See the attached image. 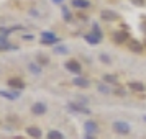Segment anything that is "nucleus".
Segmentation results:
<instances>
[{
	"label": "nucleus",
	"instance_id": "nucleus-1",
	"mask_svg": "<svg viewBox=\"0 0 146 139\" xmlns=\"http://www.w3.org/2000/svg\"><path fill=\"white\" fill-rule=\"evenodd\" d=\"M113 128H115L117 132H121V134H128V132H130V126H128V123H125V121H117V123L113 125Z\"/></svg>",
	"mask_w": 146,
	"mask_h": 139
},
{
	"label": "nucleus",
	"instance_id": "nucleus-2",
	"mask_svg": "<svg viewBox=\"0 0 146 139\" xmlns=\"http://www.w3.org/2000/svg\"><path fill=\"white\" fill-rule=\"evenodd\" d=\"M66 67H67V70H71V72H74V74L80 72V64L77 61H69V62H66Z\"/></svg>",
	"mask_w": 146,
	"mask_h": 139
},
{
	"label": "nucleus",
	"instance_id": "nucleus-3",
	"mask_svg": "<svg viewBox=\"0 0 146 139\" xmlns=\"http://www.w3.org/2000/svg\"><path fill=\"white\" fill-rule=\"evenodd\" d=\"M58 38H56V34L53 33H43V44H53L56 43Z\"/></svg>",
	"mask_w": 146,
	"mask_h": 139
},
{
	"label": "nucleus",
	"instance_id": "nucleus-4",
	"mask_svg": "<svg viewBox=\"0 0 146 139\" xmlns=\"http://www.w3.org/2000/svg\"><path fill=\"white\" fill-rule=\"evenodd\" d=\"M90 44H97L100 41V33L99 31H95V33H92V34H87V38H86Z\"/></svg>",
	"mask_w": 146,
	"mask_h": 139
},
{
	"label": "nucleus",
	"instance_id": "nucleus-5",
	"mask_svg": "<svg viewBox=\"0 0 146 139\" xmlns=\"http://www.w3.org/2000/svg\"><path fill=\"white\" fill-rule=\"evenodd\" d=\"M72 5L76 8H87L90 7V2L89 0H72Z\"/></svg>",
	"mask_w": 146,
	"mask_h": 139
},
{
	"label": "nucleus",
	"instance_id": "nucleus-6",
	"mask_svg": "<svg viewBox=\"0 0 146 139\" xmlns=\"http://www.w3.org/2000/svg\"><path fill=\"white\" fill-rule=\"evenodd\" d=\"M102 18H105V20H117L118 15L115 13V12H110V10H104L102 12Z\"/></svg>",
	"mask_w": 146,
	"mask_h": 139
},
{
	"label": "nucleus",
	"instance_id": "nucleus-7",
	"mask_svg": "<svg viewBox=\"0 0 146 139\" xmlns=\"http://www.w3.org/2000/svg\"><path fill=\"white\" fill-rule=\"evenodd\" d=\"M27 132L30 134V136H31V138H36V139L41 136V131L38 129V128H36V126H30V128L27 129Z\"/></svg>",
	"mask_w": 146,
	"mask_h": 139
},
{
	"label": "nucleus",
	"instance_id": "nucleus-8",
	"mask_svg": "<svg viewBox=\"0 0 146 139\" xmlns=\"http://www.w3.org/2000/svg\"><path fill=\"white\" fill-rule=\"evenodd\" d=\"M31 110H33V113H36V115H43V113L46 111V106L43 105V103H35Z\"/></svg>",
	"mask_w": 146,
	"mask_h": 139
},
{
	"label": "nucleus",
	"instance_id": "nucleus-9",
	"mask_svg": "<svg viewBox=\"0 0 146 139\" xmlns=\"http://www.w3.org/2000/svg\"><path fill=\"white\" fill-rule=\"evenodd\" d=\"M126 33L125 31H118V33H115V36H113V40L117 41V43H123V41H126Z\"/></svg>",
	"mask_w": 146,
	"mask_h": 139
},
{
	"label": "nucleus",
	"instance_id": "nucleus-10",
	"mask_svg": "<svg viewBox=\"0 0 146 139\" xmlns=\"http://www.w3.org/2000/svg\"><path fill=\"white\" fill-rule=\"evenodd\" d=\"M130 88L135 90V92H143V90H145V85H143L141 82H131V84H130Z\"/></svg>",
	"mask_w": 146,
	"mask_h": 139
},
{
	"label": "nucleus",
	"instance_id": "nucleus-11",
	"mask_svg": "<svg viewBox=\"0 0 146 139\" xmlns=\"http://www.w3.org/2000/svg\"><path fill=\"white\" fill-rule=\"evenodd\" d=\"M86 129H87V132L94 134V132L97 131V125H95L94 121H87V123H86Z\"/></svg>",
	"mask_w": 146,
	"mask_h": 139
},
{
	"label": "nucleus",
	"instance_id": "nucleus-12",
	"mask_svg": "<svg viewBox=\"0 0 146 139\" xmlns=\"http://www.w3.org/2000/svg\"><path fill=\"white\" fill-rule=\"evenodd\" d=\"M128 46H130V49H131V51H135V53H139V51L143 49V46H141L139 43H136V41H131Z\"/></svg>",
	"mask_w": 146,
	"mask_h": 139
},
{
	"label": "nucleus",
	"instance_id": "nucleus-13",
	"mask_svg": "<svg viewBox=\"0 0 146 139\" xmlns=\"http://www.w3.org/2000/svg\"><path fill=\"white\" fill-rule=\"evenodd\" d=\"M48 139H64V136H62L59 131H49Z\"/></svg>",
	"mask_w": 146,
	"mask_h": 139
},
{
	"label": "nucleus",
	"instance_id": "nucleus-14",
	"mask_svg": "<svg viewBox=\"0 0 146 139\" xmlns=\"http://www.w3.org/2000/svg\"><path fill=\"white\" fill-rule=\"evenodd\" d=\"M0 95H3L5 98H8V100H15V98H18V93L17 92H0Z\"/></svg>",
	"mask_w": 146,
	"mask_h": 139
},
{
	"label": "nucleus",
	"instance_id": "nucleus-15",
	"mask_svg": "<svg viewBox=\"0 0 146 139\" xmlns=\"http://www.w3.org/2000/svg\"><path fill=\"white\" fill-rule=\"evenodd\" d=\"M74 84L79 85V87H87L89 85V82H87L86 79H74Z\"/></svg>",
	"mask_w": 146,
	"mask_h": 139
},
{
	"label": "nucleus",
	"instance_id": "nucleus-16",
	"mask_svg": "<svg viewBox=\"0 0 146 139\" xmlns=\"http://www.w3.org/2000/svg\"><path fill=\"white\" fill-rule=\"evenodd\" d=\"M8 84H10L12 87H18V88H21V87H23V84H21V80H18V79H12L10 82H8Z\"/></svg>",
	"mask_w": 146,
	"mask_h": 139
},
{
	"label": "nucleus",
	"instance_id": "nucleus-17",
	"mask_svg": "<svg viewBox=\"0 0 146 139\" xmlns=\"http://www.w3.org/2000/svg\"><path fill=\"white\" fill-rule=\"evenodd\" d=\"M30 69H31V72H35V74L40 72V67H36L35 64H31V66H30Z\"/></svg>",
	"mask_w": 146,
	"mask_h": 139
},
{
	"label": "nucleus",
	"instance_id": "nucleus-18",
	"mask_svg": "<svg viewBox=\"0 0 146 139\" xmlns=\"http://www.w3.org/2000/svg\"><path fill=\"white\" fill-rule=\"evenodd\" d=\"M105 80H107V82H117V79L112 77V75H105Z\"/></svg>",
	"mask_w": 146,
	"mask_h": 139
},
{
	"label": "nucleus",
	"instance_id": "nucleus-19",
	"mask_svg": "<svg viewBox=\"0 0 146 139\" xmlns=\"http://www.w3.org/2000/svg\"><path fill=\"white\" fill-rule=\"evenodd\" d=\"M99 90H100V92H105V93H108V88H107V87H104V85H100V87H99Z\"/></svg>",
	"mask_w": 146,
	"mask_h": 139
},
{
	"label": "nucleus",
	"instance_id": "nucleus-20",
	"mask_svg": "<svg viewBox=\"0 0 146 139\" xmlns=\"http://www.w3.org/2000/svg\"><path fill=\"white\" fill-rule=\"evenodd\" d=\"M136 5H145V0H133Z\"/></svg>",
	"mask_w": 146,
	"mask_h": 139
},
{
	"label": "nucleus",
	"instance_id": "nucleus-21",
	"mask_svg": "<svg viewBox=\"0 0 146 139\" xmlns=\"http://www.w3.org/2000/svg\"><path fill=\"white\" fill-rule=\"evenodd\" d=\"M56 51H58V53H66L67 49H66V47H58V49H56Z\"/></svg>",
	"mask_w": 146,
	"mask_h": 139
},
{
	"label": "nucleus",
	"instance_id": "nucleus-22",
	"mask_svg": "<svg viewBox=\"0 0 146 139\" xmlns=\"http://www.w3.org/2000/svg\"><path fill=\"white\" fill-rule=\"evenodd\" d=\"M62 15H66V16H69V10H67V8H62Z\"/></svg>",
	"mask_w": 146,
	"mask_h": 139
},
{
	"label": "nucleus",
	"instance_id": "nucleus-23",
	"mask_svg": "<svg viewBox=\"0 0 146 139\" xmlns=\"http://www.w3.org/2000/svg\"><path fill=\"white\" fill-rule=\"evenodd\" d=\"M53 2H56V3H61V2H62V0H53Z\"/></svg>",
	"mask_w": 146,
	"mask_h": 139
},
{
	"label": "nucleus",
	"instance_id": "nucleus-24",
	"mask_svg": "<svg viewBox=\"0 0 146 139\" xmlns=\"http://www.w3.org/2000/svg\"><path fill=\"white\" fill-rule=\"evenodd\" d=\"M143 119H145V121H146V115H145V116H143Z\"/></svg>",
	"mask_w": 146,
	"mask_h": 139
},
{
	"label": "nucleus",
	"instance_id": "nucleus-25",
	"mask_svg": "<svg viewBox=\"0 0 146 139\" xmlns=\"http://www.w3.org/2000/svg\"><path fill=\"white\" fill-rule=\"evenodd\" d=\"M89 139H90V138H89Z\"/></svg>",
	"mask_w": 146,
	"mask_h": 139
}]
</instances>
